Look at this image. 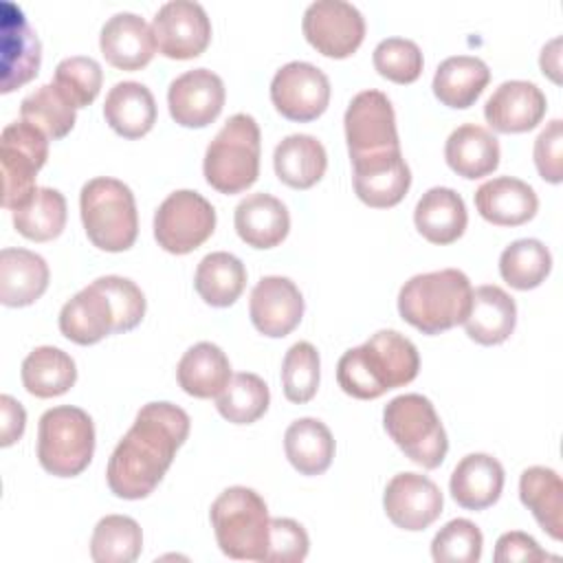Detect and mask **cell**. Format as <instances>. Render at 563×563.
Listing matches in <instances>:
<instances>
[{"instance_id":"cell-1","label":"cell","mask_w":563,"mask_h":563,"mask_svg":"<svg viewBox=\"0 0 563 563\" xmlns=\"http://www.w3.org/2000/svg\"><path fill=\"white\" fill-rule=\"evenodd\" d=\"M189 416L172 402H147L114 446L106 479L121 499H143L161 484L176 451L189 435Z\"/></svg>"},{"instance_id":"cell-2","label":"cell","mask_w":563,"mask_h":563,"mask_svg":"<svg viewBox=\"0 0 563 563\" xmlns=\"http://www.w3.org/2000/svg\"><path fill=\"white\" fill-rule=\"evenodd\" d=\"M145 317V295L128 277L103 275L73 295L59 310L62 334L77 345H92L108 334L128 332Z\"/></svg>"},{"instance_id":"cell-3","label":"cell","mask_w":563,"mask_h":563,"mask_svg":"<svg viewBox=\"0 0 563 563\" xmlns=\"http://www.w3.org/2000/svg\"><path fill=\"white\" fill-rule=\"evenodd\" d=\"M418 347L398 330H378L336 363L339 387L358 400H374L418 376Z\"/></svg>"},{"instance_id":"cell-4","label":"cell","mask_w":563,"mask_h":563,"mask_svg":"<svg viewBox=\"0 0 563 563\" xmlns=\"http://www.w3.org/2000/svg\"><path fill=\"white\" fill-rule=\"evenodd\" d=\"M471 297V279L457 268L420 273L402 284L398 312L422 334H440L466 319Z\"/></svg>"},{"instance_id":"cell-5","label":"cell","mask_w":563,"mask_h":563,"mask_svg":"<svg viewBox=\"0 0 563 563\" xmlns=\"http://www.w3.org/2000/svg\"><path fill=\"white\" fill-rule=\"evenodd\" d=\"M209 519L222 554L235 561H266L271 517L257 490L229 486L213 499Z\"/></svg>"},{"instance_id":"cell-6","label":"cell","mask_w":563,"mask_h":563,"mask_svg":"<svg viewBox=\"0 0 563 563\" xmlns=\"http://www.w3.org/2000/svg\"><path fill=\"white\" fill-rule=\"evenodd\" d=\"M79 213L88 240L101 251H128L139 235L134 194L119 178L97 176L88 180L79 191Z\"/></svg>"},{"instance_id":"cell-7","label":"cell","mask_w":563,"mask_h":563,"mask_svg":"<svg viewBox=\"0 0 563 563\" xmlns=\"http://www.w3.org/2000/svg\"><path fill=\"white\" fill-rule=\"evenodd\" d=\"M260 125L238 112L227 119L213 141L207 145L202 172L205 180L220 194H240L260 176Z\"/></svg>"},{"instance_id":"cell-8","label":"cell","mask_w":563,"mask_h":563,"mask_svg":"<svg viewBox=\"0 0 563 563\" xmlns=\"http://www.w3.org/2000/svg\"><path fill=\"white\" fill-rule=\"evenodd\" d=\"M383 427L396 446L418 466L438 468L449 451V438L433 402L422 394H400L383 409Z\"/></svg>"},{"instance_id":"cell-9","label":"cell","mask_w":563,"mask_h":563,"mask_svg":"<svg viewBox=\"0 0 563 563\" xmlns=\"http://www.w3.org/2000/svg\"><path fill=\"white\" fill-rule=\"evenodd\" d=\"M95 453L92 418L73 405L46 409L37 424V460L55 477H75Z\"/></svg>"},{"instance_id":"cell-10","label":"cell","mask_w":563,"mask_h":563,"mask_svg":"<svg viewBox=\"0 0 563 563\" xmlns=\"http://www.w3.org/2000/svg\"><path fill=\"white\" fill-rule=\"evenodd\" d=\"M48 158V136L26 121L9 123L0 134L2 207L18 209L37 189L35 176Z\"/></svg>"},{"instance_id":"cell-11","label":"cell","mask_w":563,"mask_h":563,"mask_svg":"<svg viewBox=\"0 0 563 563\" xmlns=\"http://www.w3.org/2000/svg\"><path fill=\"white\" fill-rule=\"evenodd\" d=\"M216 229V209L198 191H172L154 213V238L174 255H185L205 244Z\"/></svg>"},{"instance_id":"cell-12","label":"cell","mask_w":563,"mask_h":563,"mask_svg":"<svg viewBox=\"0 0 563 563\" xmlns=\"http://www.w3.org/2000/svg\"><path fill=\"white\" fill-rule=\"evenodd\" d=\"M343 125L350 161L400 150L394 106L380 90L356 92L345 110Z\"/></svg>"},{"instance_id":"cell-13","label":"cell","mask_w":563,"mask_h":563,"mask_svg":"<svg viewBox=\"0 0 563 563\" xmlns=\"http://www.w3.org/2000/svg\"><path fill=\"white\" fill-rule=\"evenodd\" d=\"M303 37L325 57H350L365 37L363 13L345 0H314L301 20Z\"/></svg>"},{"instance_id":"cell-14","label":"cell","mask_w":563,"mask_h":563,"mask_svg":"<svg viewBox=\"0 0 563 563\" xmlns=\"http://www.w3.org/2000/svg\"><path fill=\"white\" fill-rule=\"evenodd\" d=\"M271 101L290 121H314L330 103V79L310 62H288L273 75Z\"/></svg>"},{"instance_id":"cell-15","label":"cell","mask_w":563,"mask_h":563,"mask_svg":"<svg viewBox=\"0 0 563 563\" xmlns=\"http://www.w3.org/2000/svg\"><path fill=\"white\" fill-rule=\"evenodd\" d=\"M156 48L169 59H191L211 42V20L200 2L169 0L152 20Z\"/></svg>"},{"instance_id":"cell-16","label":"cell","mask_w":563,"mask_h":563,"mask_svg":"<svg viewBox=\"0 0 563 563\" xmlns=\"http://www.w3.org/2000/svg\"><path fill=\"white\" fill-rule=\"evenodd\" d=\"M444 497L433 479L420 473L394 475L383 493V508L396 528L418 532L429 528L442 512Z\"/></svg>"},{"instance_id":"cell-17","label":"cell","mask_w":563,"mask_h":563,"mask_svg":"<svg viewBox=\"0 0 563 563\" xmlns=\"http://www.w3.org/2000/svg\"><path fill=\"white\" fill-rule=\"evenodd\" d=\"M224 81L209 68H194L178 75L167 90L169 114L183 128L213 123L224 108Z\"/></svg>"},{"instance_id":"cell-18","label":"cell","mask_w":563,"mask_h":563,"mask_svg":"<svg viewBox=\"0 0 563 563\" xmlns=\"http://www.w3.org/2000/svg\"><path fill=\"white\" fill-rule=\"evenodd\" d=\"M352 185L367 207L387 209L398 205L411 187V169L400 150L352 161Z\"/></svg>"},{"instance_id":"cell-19","label":"cell","mask_w":563,"mask_h":563,"mask_svg":"<svg viewBox=\"0 0 563 563\" xmlns=\"http://www.w3.org/2000/svg\"><path fill=\"white\" fill-rule=\"evenodd\" d=\"M249 314L255 330L264 336H286L303 317L301 290L288 277L266 275L251 290Z\"/></svg>"},{"instance_id":"cell-20","label":"cell","mask_w":563,"mask_h":563,"mask_svg":"<svg viewBox=\"0 0 563 563\" xmlns=\"http://www.w3.org/2000/svg\"><path fill=\"white\" fill-rule=\"evenodd\" d=\"M548 99L543 90L526 79L499 84L484 103L486 123L501 134H519L537 128L545 117Z\"/></svg>"},{"instance_id":"cell-21","label":"cell","mask_w":563,"mask_h":563,"mask_svg":"<svg viewBox=\"0 0 563 563\" xmlns=\"http://www.w3.org/2000/svg\"><path fill=\"white\" fill-rule=\"evenodd\" d=\"M2 92L31 81L42 62V46L20 7L2 2Z\"/></svg>"},{"instance_id":"cell-22","label":"cell","mask_w":563,"mask_h":563,"mask_svg":"<svg viewBox=\"0 0 563 563\" xmlns=\"http://www.w3.org/2000/svg\"><path fill=\"white\" fill-rule=\"evenodd\" d=\"M99 48L106 62L121 70L147 66L156 53L152 26L136 13L121 11L106 20L99 33Z\"/></svg>"},{"instance_id":"cell-23","label":"cell","mask_w":563,"mask_h":563,"mask_svg":"<svg viewBox=\"0 0 563 563\" xmlns=\"http://www.w3.org/2000/svg\"><path fill=\"white\" fill-rule=\"evenodd\" d=\"M473 198L479 216L497 227L526 224L539 209L537 191L515 176H497L482 183Z\"/></svg>"},{"instance_id":"cell-24","label":"cell","mask_w":563,"mask_h":563,"mask_svg":"<svg viewBox=\"0 0 563 563\" xmlns=\"http://www.w3.org/2000/svg\"><path fill=\"white\" fill-rule=\"evenodd\" d=\"M468 339L479 345L504 343L517 325L515 299L495 284H484L473 290L471 308L462 321Z\"/></svg>"},{"instance_id":"cell-25","label":"cell","mask_w":563,"mask_h":563,"mask_svg":"<svg viewBox=\"0 0 563 563\" xmlns=\"http://www.w3.org/2000/svg\"><path fill=\"white\" fill-rule=\"evenodd\" d=\"M233 224L240 240L249 246L273 249L286 240L290 213L279 198L257 191L238 202Z\"/></svg>"},{"instance_id":"cell-26","label":"cell","mask_w":563,"mask_h":563,"mask_svg":"<svg viewBox=\"0 0 563 563\" xmlns=\"http://www.w3.org/2000/svg\"><path fill=\"white\" fill-rule=\"evenodd\" d=\"M451 497L466 510L493 506L504 490V466L488 453L464 455L449 479Z\"/></svg>"},{"instance_id":"cell-27","label":"cell","mask_w":563,"mask_h":563,"mask_svg":"<svg viewBox=\"0 0 563 563\" xmlns=\"http://www.w3.org/2000/svg\"><path fill=\"white\" fill-rule=\"evenodd\" d=\"M48 264L29 249L0 251V301L11 308L31 306L48 288Z\"/></svg>"},{"instance_id":"cell-28","label":"cell","mask_w":563,"mask_h":563,"mask_svg":"<svg viewBox=\"0 0 563 563\" xmlns=\"http://www.w3.org/2000/svg\"><path fill=\"white\" fill-rule=\"evenodd\" d=\"M413 222L424 240L433 244H451L462 238L468 224V213L455 189L431 187L416 202Z\"/></svg>"},{"instance_id":"cell-29","label":"cell","mask_w":563,"mask_h":563,"mask_svg":"<svg viewBox=\"0 0 563 563\" xmlns=\"http://www.w3.org/2000/svg\"><path fill=\"white\" fill-rule=\"evenodd\" d=\"M103 117L119 136L141 139L156 123L154 95L141 81H119L106 95Z\"/></svg>"},{"instance_id":"cell-30","label":"cell","mask_w":563,"mask_h":563,"mask_svg":"<svg viewBox=\"0 0 563 563\" xmlns=\"http://www.w3.org/2000/svg\"><path fill=\"white\" fill-rule=\"evenodd\" d=\"M446 165L462 178H482L497 169L501 152L497 136L475 123L455 128L444 143Z\"/></svg>"},{"instance_id":"cell-31","label":"cell","mask_w":563,"mask_h":563,"mask_svg":"<svg viewBox=\"0 0 563 563\" xmlns=\"http://www.w3.org/2000/svg\"><path fill=\"white\" fill-rule=\"evenodd\" d=\"M273 167L284 185L292 189H310L323 178L328 154L317 136L288 134L273 152Z\"/></svg>"},{"instance_id":"cell-32","label":"cell","mask_w":563,"mask_h":563,"mask_svg":"<svg viewBox=\"0 0 563 563\" xmlns=\"http://www.w3.org/2000/svg\"><path fill=\"white\" fill-rule=\"evenodd\" d=\"M490 81V70L475 55H453L440 62L433 75V95L449 108H471Z\"/></svg>"},{"instance_id":"cell-33","label":"cell","mask_w":563,"mask_h":563,"mask_svg":"<svg viewBox=\"0 0 563 563\" xmlns=\"http://www.w3.org/2000/svg\"><path fill=\"white\" fill-rule=\"evenodd\" d=\"M176 378L185 394L194 398H216L231 380V363L216 343L200 341L180 356Z\"/></svg>"},{"instance_id":"cell-34","label":"cell","mask_w":563,"mask_h":563,"mask_svg":"<svg viewBox=\"0 0 563 563\" xmlns=\"http://www.w3.org/2000/svg\"><path fill=\"white\" fill-rule=\"evenodd\" d=\"M519 499L554 541L563 537V482L554 468L530 466L519 477Z\"/></svg>"},{"instance_id":"cell-35","label":"cell","mask_w":563,"mask_h":563,"mask_svg":"<svg viewBox=\"0 0 563 563\" xmlns=\"http://www.w3.org/2000/svg\"><path fill=\"white\" fill-rule=\"evenodd\" d=\"M246 286V268L240 257L227 251L205 255L194 275V288L205 303L227 308L238 301Z\"/></svg>"},{"instance_id":"cell-36","label":"cell","mask_w":563,"mask_h":563,"mask_svg":"<svg viewBox=\"0 0 563 563\" xmlns=\"http://www.w3.org/2000/svg\"><path fill=\"white\" fill-rule=\"evenodd\" d=\"M22 385L37 398L66 394L77 380V365L70 354L53 345H40L22 361Z\"/></svg>"},{"instance_id":"cell-37","label":"cell","mask_w":563,"mask_h":563,"mask_svg":"<svg viewBox=\"0 0 563 563\" xmlns=\"http://www.w3.org/2000/svg\"><path fill=\"white\" fill-rule=\"evenodd\" d=\"M284 451L301 475H321L332 464L334 438L321 420L299 418L284 433Z\"/></svg>"},{"instance_id":"cell-38","label":"cell","mask_w":563,"mask_h":563,"mask_svg":"<svg viewBox=\"0 0 563 563\" xmlns=\"http://www.w3.org/2000/svg\"><path fill=\"white\" fill-rule=\"evenodd\" d=\"M13 227L33 242H48L66 227V198L59 189L37 187L31 198L13 209Z\"/></svg>"},{"instance_id":"cell-39","label":"cell","mask_w":563,"mask_h":563,"mask_svg":"<svg viewBox=\"0 0 563 563\" xmlns=\"http://www.w3.org/2000/svg\"><path fill=\"white\" fill-rule=\"evenodd\" d=\"M552 271V253L541 240L521 238L510 242L499 255L501 279L517 290H532Z\"/></svg>"},{"instance_id":"cell-40","label":"cell","mask_w":563,"mask_h":563,"mask_svg":"<svg viewBox=\"0 0 563 563\" xmlns=\"http://www.w3.org/2000/svg\"><path fill=\"white\" fill-rule=\"evenodd\" d=\"M143 532L128 515H106L90 539V556L97 563H132L141 556Z\"/></svg>"},{"instance_id":"cell-41","label":"cell","mask_w":563,"mask_h":563,"mask_svg":"<svg viewBox=\"0 0 563 563\" xmlns=\"http://www.w3.org/2000/svg\"><path fill=\"white\" fill-rule=\"evenodd\" d=\"M20 119L42 130L48 139H64L77 119V108L51 81L29 92L20 103Z\"/></svg>"},{"instance_id":"cell-42","label":"cell","mask_w":563,"mask_h":563,"mask_svg":"<svg viewBox=\"0 0 563 563\" xmlns=\"http://www.w3.org/2000/svg\"><path fill=\"white\" fill-rule=\"evenodd\" d=\"M271 402V391L264 378L253 372L231 376L229 385L216 396L220 416L233 424H251L260 420Z\"/></svg>"},{"instance_id":"cell-43","label":"cell","mask_w":563,"mask_h":563,"mask_svg":"<svg viewBox=\"0 0 563 563\" xmlns=\"http://www.w3.org/2000/svg\"><path fill=\"white\" fill-rule=\"evenodd\" d=\"M319 352L308 341H297L288 347L282 363V387L290 402L303 405L319 389Z\"/></svg>"},{"instance_id":"cell-44","label":"cell","mask_w":563,"mask_h":563,"mask_svg":"<svg viewBox=\"0 0 563 563\" xmlns=\"http://www.w3.org/2000/svg\"><path fill=\"white\" fill-rule=\"evenodd\" d=\"M53 84L75 108H86L97 99L101 90L103 70L97 59L86 55H73L57 64Z\"/></svg>"},{"instance_id":"cell-45","label":"cell","mask_w":563,"mask_h":563,"mask_svg":"<svg viewBox=\"0 0 563 563\" xmlns=\"http://www.w3.org/2000/svg\"><path fill=\"white\" fill-rule=\"evenodd\" d=\"M482 530L471 519L457 517L435 532L431 556L438 563H477L482 559Z\"/></svg>"},{"instance_id":"cell-46","label":"cell","mask_w":563,"mask_h":563,"mask_svg":"<svg viewBox=\"0 0 563 563\" xmlns=\"http://www.w3.org/2000/svg\"><path fill=\"white\" fill-rule=\"evenodd\" d=\"M374 68L389 81L411 84L422 73V51L413 40L385 37L374 48Z\"/></svg>"},{"instance_id":"cell-47","label":"cell","mask_w":563,"mask_h":563,"mask_svg":"<svg viewBox=\"0 0 563 563\" xmlns=\"http://www.w3.org/2000/svg\"><path fill=\"white\" fill-rule=\"evenodd\" d=\"M308 550H310V539L299 521L288 517L271 519L266 561L299 563L308 556Z\"/></svg>"},{"instance_id":"cell-48","label":"cell","mask_w":563,"mask_h":563,"mask_svg":"<svg viewBox=\"0 0 563 563\" xmlns=\"http://www.w3.org/2000/svg\"><path fill=\"white\" fill-rule=\"evenodd\" d=\"M534 165L543 180L559 185L563 180V121L552 119L534 141Z\"/></svg>"},{"instance_id":"cell-49","label":"cell","mask_w":563,"mask_h":563,"mask_svg":"<svg viewBox=\"0 0 563 563\" xmlns=\"http://www.w3.org/2000/svg\"><path fill=\"white\" fill-rule=\"evenodd\" d=\"M493 559L497 563H534L552 556L534 541V537L521 530H510L497 539Z\"/></svg>"},{"instance_id":"cell-50","label":"cell","mask_w":563,"mask_h":563,"mask_svg":"<svg viewBox=\"0 0 563 563\" xmlns=\"http://www.w3.org/2000/svg\"><path fill=\"white\" fill-rule=\"evenodd\" d=\"M0 444L9 446L22 438L26 427V411L24 407L9 394L0 396Z\"/></svg>"},{"instance_id":"cell-51","label":"cell","mask_w":563,"mask_h":563,"mask_svg":"<svg viewBox=\"0 0 563 563\" xmlns=\"http://www.w3.org/2000/svg\"><path fill=\"white\" fill-rule=\"evenodd\" d=\"M539 66L543 75H548L554 84H561V37H552L539 57Z\"/></svg>"}]
</instances>
